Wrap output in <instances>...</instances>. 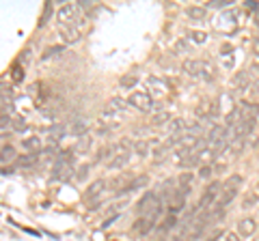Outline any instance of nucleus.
I'll return each mask as SVG.
<instances>
[{
	"instance_id": "f257e3e1",
	"label": "nucleus",
	"mask_w": 259,
	"mask_h": 241,
	"mask_svg": "<svg viewBox=\"0 0 259 241\" xmlns=\"http://www.w3.org/2000/svg\"><path fill=\"white\" fill-rule=\"evenodd\" d=\"M164 211V203L158 196V192H145L141 196V200L136 203V213L139 218H149L153 222H158V218Z\"/></svg>"
},
{
	"instance_id": "f03ea898",
	"label": "nucleus",
	"mask_w": 259,
	"mask_h": 241,
	"mask_svg": "<svg viewBox=\"0 0 259 241\" xmlns=\"http://www.w3.org/2000/svg\"><path fill=\"white\" fill-rule=\"evenodd\" d=\"M182 69L194 80H201V82H214L216 80V67L209 61L203 58H186Z\"/></svg>"
},
{
	"instance_id": "7ed1b4c3",
	"label": "nucleus",
	"mask_w": 259,
	"mask_h": 241,
	"mask_svg": "<svg viewBox=\"0 0 259 241\" xmlns=\"http://www.w3.org/2000/svg\"><path fill=\"white\" fill-rule=\"evenodd\" d=\"M221 186H223V183L212 181V183H209V186L205 188V192L201 194L199 203H197V207H194V211H192L194 218H203L205 213H209V211H212V209L216 207L218 194H221Z\"/></svg>"
},
{
	"instance_id": "20e7f679",
	"label": "nucleus",
	"mask_w": 259,
	"mask_h": 241,
	"mask_svg": "<svg viewBox=\"0 0 259 241\" xmlns=\"http://www.w3.org/2000/svg\"><path fill=\"white\" fill-rule=\"evenodd\" d=\"M132 153H134V142H130L127 138H121L119 142L112 144V153H110V159H108V168H123L130 164L132 159Z\"/></svg>"
},
{
	"instance_id": "39448f33",
	"label": "nucleus",
	"mask_w": 259,
	"mask_h": 241,
	"mask_svg": "<svg viewBox=\"0 0 259 241\" xmlns=\"http://www.w3.org/2000/svg\"><path fill=\"white\" fill-rule=\"evenodd\" d=\"M242 183H244V176H242V174H233V176H229V179H227L223 186H221V194H218V203H216V207L225 209L229 203H233V198L240 194Z\"/></svg>"
},
{
	"instance_id": "423d86ee",
	"label": "nucleus",
	"mask_w": 259,
	"mask_h": 241,
	"mask_svg": "<svg viewBox=\"0 0 259 241\" xmlns=\"http://www.w3.org/2000/svg\"><path fill=\"white\" fill-rule=\"evenodd\" d=\"M54 20H56V24H59V28H63V26H76L78 20H82V18H80L78 3H65V5H61L59 9H56V13H54Z\"/></svg>"
},
{
	"instance_id": "0eeeda50",
	"label": "nucleus",
	"mask_w": 259,
	"mask_h": 241,
	"mask_svg": "<svg viewBox=\"0 0 259 241\" xmlns=\"http://www.w3.org/2000/svg\"><path fill=\"white\" fill-rule=\"evenodd\" d=\"M127 110H130L127 99L112 97V99L108 101V106L104 108V112H102V120H106V123H112V120H117V118H121V116H125V114H127Z\"/></svg>"
},
{
	"instance_id": "6e6552de",
	"label": "nucleus",
	"mask_w": 259,
	"mask_h": 241,
	"mask_svg": "<svg viewBox=\"0 0 259 241\" xmlns=\"http://www.w3.org/2000/svg\"><path fill=\"white\" fill-rule=\"evenodd\" d=\"M127 106L141 110V112H151L153 110V97L149 93L134 91V93H130V97H127Z\"/></svg>"
},
{
	"instance_id": "1a4fd4ad",
	"label": "nucleus",
	"mask_w": 259,
	"mask_h": 241,
	"mask_svg": "<svg viewBox=\"0 0 259 241\" xmlns=\"http://www.w3.org/2000/svg\"><path fill=\"white\" fill-rule=\"evenodd\" d=\"M106 190H108V181L106 179H97L87 188V192L82 194V200L84 203H93V200L102 198L104 194H106Z\"/></svg>"
},
{
	"instance_id": "9d476101",
	"label": "nucleus",
	"mask_w": 259,
	"mask_h": 241,
	"mask_svg": "<svg viewBox=\"0 0 259 241\" xmlns=\"http://www.w3.org/2000/svg\"><path fill=\"white\" fill-rule=\"evenodd\" d=\"M74 174H76L74 164H59V162H54L50 179H52V181H67V179H71Z\"/></svg>"
},
{
	"instance_id": "9b49d317",
	"label": "nucleus",
	"mask_w": 259,
	"mask_h": 241,
	"mask_svg": "<svg viewBox=\"0 0 259 241\" xmlns=\"http://www.w3.org/2000/svg\"><path fill=\"white\" fill-rule=\"evenodd\" d=\"M59 30H61V37L65 43H76V41H80V37H82V33L78 30V24L76 26H63Z\"/></svg>"
},
{
	"instance_id": "f8f14e48",
	"label": "nucleus",
	"mask_w": 259,
	"mask_h": 241,
	"mask_svg": "<svg viewBox=\"0 0 259 241\" xmlns=\"http://www.w3.org/2000/svg\"><path fill=\"white\" fill-rule=\"evenodd\" d=\"M153 226H156V222L149 220V218H139L134 222L132 230L136 232V235H149V232L153 230Z\"/></svg>"
},
{
	"instance_id": "ddd939ff",
	"label": "nucleus",
	"mask_w": 259,
	"mask_h": 241,
	"mask_svg": "<svg viewBox=\"0 0 259 241\" xmlns=\"http://www.w3.org/2000/svg\"><path fill=\"white\" fill-rule=\"evenodd\" d=\"M257 230V222L253 218H244L238 224V237H250Z\"/></svg>"
},
{
	"instance_id": "4468645a",
	"label": "nucleus",
	"mask_w": 259,
	"mask_h": 241,
	"mask_svg": "<svg viewBox=\"0 0 259 241\" xmlns=\"http://www.w3.org/2000/svg\"><path fill=\"white\" fill-rule=\"evenodd\" d=\"M145 86L151 88L153 95H164L166 93V82L164 80H160V78H156V76H149L147 80H145Z\"/></svg>"
},
{
	"instance_id": "2eb2a0df",
	"label": "nucleus",
	"mask_w": 259,
	"mask_h": 241,
	"mask_svg": "<svg viewBox=\"0 0 259 241\" xmlns=\"http://www.w3.org/2000/svg\"><path fill=\"white\" fill-rule=\"evenodd\" d=\"M41 138H37V136H30V138H26V140H22V147H24V151H28V153H39L41 151Z\"/></svg>"
},
{
	"instance_id": "dca6fc26",
	"label": "nucleus",
	"mask_w": 259,
	"mask_h": 241,
	"mask_svg": "<svg viewBox=\"0 0 259 241\" xmlns=\"http://www.w3.org/2000/svg\"><path fill=\"white\" fill-rule=\"evenodd\" d=\"M9 76H11V82H13V84H22L24 78H26V71H24L22 65H18V63H15V65L11 67V71H9Z\"/></svg>"
},
{
	"instance_id": "f3484780",
	"label": "nucleus",
	"mask_w": 259,
	"mask_h": 241,
	"mask_svg": "<svg viewBox=\"0 0 259 241\" xmlns=\"http://www.w3.org/2000/svg\"><path fill=\"white\" fill-rule=\"evenodd\" d=\"M15 157L18 155H15V149L11 147V144H5V147L0 149V164H9Z\"/></svg>"
},
{
	"instance_id": "a211bd4d",
	"label": "nucleus",
	"mask_w": 259,
	"mask_h": 241,
	"mask_svg": "<svg viewBox=\"0 0 259 241\" xmlns=\"http://www.w3.org/2000/svg\"><path fill=\"white\" fill-rule=\"evenodd\" d=\"M186 15L194 22H203L205 20V7H188V9H186Z\"/></svg>"
},
{
	"instance_id": "6ab92c4d",
	"label": "nucleus",
	"mask_w": 259,
	"mask_h": 241,
	"mask_svg": "<svg viewBox=\"0 0 259 241\" xmlns=\"http://www.w3.org/2000/svg\"><path fill=\"white\" fill-rule=\"evenodd\" d=\"M175 226H177V215H166V220L160 224V232L166 235V232H171Z\"/></svg>"
},
{
	"instance_id": "aec40b11",
	"label": "nucleus",
	"mask_w": 259,
	"mask_h": 241,
	"mask_svg": "<svg viewBox=\"0 0 259 241\" xmlns=\"http://www.w3.org/2000/svg\"><path fill=\"white\" fill-rule=\"evenodd\" d=\"M149 149H151V144H149L147 140H136V142H134V153H139V155H143V157H147Z\"/></svg>"
},
{
	"instance_id": "412c9836",
	"label": "nucleus",
	"mask_w": 259,
	"mask_h": 241,
	"mask_svg": "<svg viewBox=\"0 0 259 241\" xmlns=\"http://www.w3.org/2000/svg\"><path fill=\"white\" fill-rule=\"evenodd\" d=\"M136 82H139V76L136 74H127V76H123L119 80V84L123 88H132V86H136Z\"/></svg>"
},
{
	"instance_id": "4be33fe9",
	"label": "nucleus",
	"mask_w": 259,
	"mask_h": 241,
	"mask_svg": "<svg viewBox=\"0 0 259 241\" xmlns=\"http://www.w3.org/2000/svg\"><path fill=\"white\" fill-rule=\"evenodd\" d=\"M18 164H20L22 168H28V166H32V164H37V153H26V155H22V157L18 159Z\"/></svg>"
},
{
	"instance_id": "5701e85b",
	"label": "nucleus",
	"mask_w": 259,
	"mask_h": 241,
	"mask_svg": "<svg viewBox=\"0 0 259 241\" xmlns=\"http://www.w3.org/2000/svg\"><path fill=\"white\" fill-rule=\"evenodd\" d=\"M233 0H209L207 7L209 9H227V7H231Z\"/></svg>"
},
{
	"instance_id": "b1692460",
	"label": "nucleus",
	"mask_w": 259,
	"mask_h": 241,
	"mask_svg": "<svg viewBox=\"0 0 259 241\" xmlns=\"http://www.w3.org/2000/svg\"><path fill=\"white\" fill-rule=\"evenodd\" d=\"M190 39H192V43L203 45V43L207 41V35H205V33H201V30H190Z\"/></svg>"
},
{
	"instance_id": "393cba45",
	"label": "nucleus",
	"mask_w": 259,
	"mask_h": 241,
	"mask_svg": "<svg viewBox=\"0 0 259 241\" xmlns=\"http://www.w3.org/2000/svg\"><path fill=\"white\" fill-rule=\"evenodd\" d=\"M257 200H259V192H255V194H248V196L244 198V203H242V209L255 207V205H257Z\"/></svg>"
},
{
	"instance_id": "a878e982",
	"label": "nucleus",
	"mask_w": 259,
	"mask_h": 241,
	"mask_svg": "<svg viewBox=\"0 0 259 241\" xmlns=\"http://www.w3.org/2000/svg\"><path fill=\"white\" fill-rule=\"evenodd\" d=\"M199 176H201V179H209V176H212V166L205 164V166L199 170Z\"/></svg>"
},
{
	"instance_id": "bb28decb",
	"label": "nucleus",
	"mask_w": 259,
	"mask_h": 241,
	"mask_svg": "<svg viewBox=\"0 0 259 241\" xmlns=\"http://www.w3.org/2000/svg\"><path fill=\"white\" fill-rule=\"evenodd\" d=\"M50 13H52V3H46V11H44V15H41V22H39L41 26L48 22V18H50Z\"/></svg>"
},
{
	"instance_id": "cd10ccee",
	"label": "nucleus",
	"mask_w": 259,
	"mask_h": 241,
	"mask_svg": "<svg viewBox=\"0 0 259 241\" xmlns=\"http://www.w3.org/2000/svg\"><path fill=\"white\" fill-rule=\"evenodd\" d=\"M13 130L15 132H24V130H28V123H24L22 118H18V120H15V125H13Z\"/></svg>"
},
{
	"instance_id": "c85d7f7f",
	"label": "nucleus",
	"mask_w": 259,
	"mask_h": 241,
	"mask_svg": "<svg viewBox=\"0 0 259 241\" xmlns=\"http://www.w3.org/2000/svg\"><path fill=\"white\" fill-rule=\"evenodd\" d=\"M7 127H11V118L7 114H3L0 116V130H7Z\"/></svg>"
},
{
	"instance_id": "c756f323",
	"label": "nucleus",
	"mask_w": 259,
	"mask_h": 241,
	"mask_svg": "<svg viewBox=\"0 0 259 241\" xmlns=\"http://www.w3.org/2000/svg\"><path fill=\"white\" fill-rule=\"evenodd\" d=\"M87 172H89V166H80V170L76 172V176H78V181H82V179H87Z\"/></svg>"
},
{
	"instance_id": "7c9ffc66",
	"label": "nucleus",
	"mask_w": 259,
	"mask_h": 241,
	"mask_svg": "<svg viewBox=\"0 0 259 241\" xmlns=\"http://www.w3.org/2000/svg\"><path fill=\"white\" fill-rule=\"evenodd\" d=\"M56 52H63V47H61V45H56V47H50V50H48V52L44 54V58H50V56H54Z\"/></svg>"
},
{
	"instance_id": "2f4dec72",
	"label": "nucleus",
	"mask_w": 259,
	"mask_h": 241,
	"mask_svg": "<svg viewBox=\"0 0 259 241\" xmlns=\"http://www.w3.org/2000/svg\"><path fill=\"white\" fill-rule=\"evenodd\" d=\"M244 7H246V9H250V11H259V3H253V0H246Z\"/></svg>"
},
{
	"instance_id": "473e14b6",
	"label": "nucleus",
	"mask_w": 259,
	"mask_h": 241,
	"mask_svg": "<svg viewBox=\"0 0 259 241\" xmlns=\"http://www.w3.org/2000/svg\"><path fill=\"white\" fill-rule=\"evenodd\" d=\"M168 118H171V116H168V114H166V112H160V114L156 116V123H158V125H162V120H164V123H166V120H168Z\"/></svg>"
},
{
	"instance_id": "72a5a7b5",
	"label": "nucleus",
	"mask_w": 259,
	"mask_h": 241,
	"mask_svg": "<svg viewBox=\"0 0 259 241\" xmlns=\"http://www.w3.org/2000/svg\"><path fill=\"white\" fill-rule=\"evenodd\" d=\"M223 235H225V232H223V230H218V232H216V235H212V237H207L205 241H221V237H223Z\"/></svg>"
},
{
	"instance_id": "f704fd0d",
	"label": "nucleus",
	"mask_w": 259,
	"mask_h": 241,
	"mask_svg": "<svg viewBox=\"0 0 259 241\" xmlns=\"http://www.w3.org/2000/svg\"><path fill=\"white\" fill-rule=\"evenodd\" d=\"M253 54H255V56H259V37H255V39H253Z\"/></svg>"
},
{
	"instance_id": "c9c22d12",
	"label": "nucleus",
	"mask_w": 259,
	"mask_h": 241,
	"mask_svg": "<svg viewBox=\"0 0 259 241\" xmlns=\"http://www.w3.org/2000/svg\"><path fill=\"white\" fill-rule=\"evenodd\" d=\"M225 241H240V237H238V235H233V232H227V235H225Z\"/></svg>"
},
{
	"instance_id": "e433bc0d",
	"label": "nucleus",
	"mask_w": 259,
	"mask_h": 241,
	"mask_svg": "<svg viewBox=\"0 0 259 241\" xmlns=\"http://www.w3.org/2000/svg\"><path fill=\"white\" fill-rule=\"evenodd\" d=\"M253 69L257 71V74H259V63H257V65H253Z\"/></svg>"
},
{
	"instance_id": "4c0bfd02",
	"label": "nucleus",
	"mask_w": 259,
	"mask_h": 241,
	"mask_svg": "<svg viewBox=\"0 0 259 241\" xmlns=\"http://www.w3.org/2000/svg\"><path fill=\"white\" fill-rule=\"evenodd\" d=\"M253 241H259V235H255V237H253Z\"/></svg>"
},
{
	"instance_id": "58836bf2",
	"label": "nucleus",
	"mask_w": 259,
	"mask_h": 241,
	"mask_svg": "<svg viewBox=\"0 0 259 241\" xmlns=\"http://www.w3.org/2000/svg\"><path fill=\"white\" fill-rule=\"evenodd\" d=\"M255 24H257V26H259V13H257V22H255Z\"/></svg>"
},
{
	"instance_id": "ea45409f",
	"label": "nucleus",
	"mask_w": 259,
	"mask_h": 241,
	"mask_svg": "<svg viewBox=\"0 0 259 241\" xmlns=\"http://www.w3.org/2000/svg\"><path fill=\"white\" fill-rule=\"evenodd\" d=\"M257 192H259V186H257Z\"/></svg>"
}]
</instances>
